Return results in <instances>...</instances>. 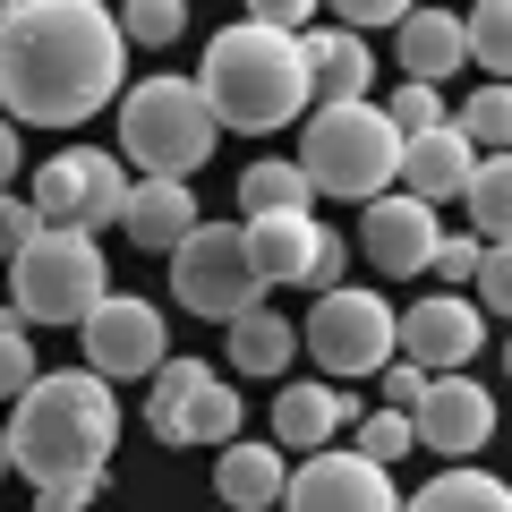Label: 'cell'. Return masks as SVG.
Segmentation results:
<instances>
[{
  "label": "cell",
  "mask_w": 512,
  "mask_h": 512,
  "mask_svg": "<svg viewBox=\"0 0 512 512\" xmlns=\"http://www.w3.org/2000/svg\"><path fill=\"white\" fill-rule=\"evenodd\" d=\"M128 86V35L103 0H18L0 18V103L26 128H77Z\"/></svg>",
  "instance_id": "cell-1"
},
{
  "label": "cell",
  "mask_w": 512,
  "mask_h": 512,
  "mask_svg": "<svg viewBox=\"0 0 512 512\" xmlns=\"http://www.w3.org/2000/svg\"><path fill=\"white\" fill-rule=\"evenodd\" d=\"M197 94H205V111H214V128H239V137H265V128L299 120V111L316 103L299 35H282V26H256V18L222 26V35L205 43Z\"/></svg>",
  "instance_id": "cell-2"
},
{
  "label": "cell",
  "mask_w": 512,
  "mask_h": 512,
  "mask_svg": "<svg viewBox=\"0 0 512 512\" xmlns=\"http://www.w3.org/2000/svg\"><path fill=\"white\" fill-rule=\"evenodd\" d=\"M111 436H120V402H111V376L94 367H60L35 376L18 393V419H9V461L26 478H103Z\"/></svg>",
  "instance_id": "cell-3"
},
{
  "label": "cell",
  "mask_w": 512,
  "mask_h": 512,
  "mask_svg": "<svg viewBox=\"0 0 512 512\" xmlns=\"http://www.w3.org/2000/svg\"><path fill=\"white\" fill-rule=\"evenodd\" d=\"M299 171L316 180V197H384L393 171H402V128L384 120V103L350 94V103H325L308 120V146H299Z\"/></svg>",
  "instance_id": "cell-4"
},
{
  "label": "cell",
  "mask_w": 512,
  "mask_h": 512,
  "mask_svg": "<svg viewBox=\"0 0 512 512\" xmlns=\"http://www.w3.org/2000/svg\"><path fill=\"white\" fill-rule=\"evenodd\" d=\"M214 111H205L197 77H146V86L120 94V163L137 171H171V180H188V171L214 154Z\"/></svg>",
  "instance_id": "cell-5"
},
{
  "label": "cell",
  "mask_w": 512,
  "mask_h": 512,
  "mask_svg": "<svg viewBox=\"0 0 512 512\" xmlns=\"http://www.w3.org/2000/svg\"><path fill=\"white\" fill-rule=\"evenodd\" d=\"M103 291H111L103 248H94V231H77V222H43V231L9 256V299H18L26 325H77Z\"/></svg>",
  "instance_id": "cell-6"
},
{
  "label": "cell",
  "mask_w": 512,
  "mask_h": 512,
  "mask_svg": "<svg viewBox=\"0 0 512 512\" xmlns=\"http://www.w3.org/2000/svg\"><path fill=\"white\" fill-rule=\"evenodd\" d=\"M171 291H180L188 316H222V325H231L239 308H256L265 274H256V256H248V231H239V222H197V231L171 248Z\"/></svg>",
  "instance_id": "cell-7"
},
{
  "label": "cell",
  "mask_w": 512,
  "mask_h": 512,
  "mask_svg": "<svg viewBox=\"0 0 512 512\" xmlns=\"http://www.w3.org/2000/svg\"><path fill=\"white\" fill-rule=\"evenodd\" d=\"M299 350H308L325 376H376V367L393 359V308H384L376 291L333 282V291H316V316H308V333H299Z\"/></svg>",
  "instance_id": "cell-8"
},
{
  "label": "cell",
  "mask_w": 512,
  "mask_h": 512,
  "mask_svg": "<svg viewBox=\"0 0 512 512\" xmlns=\"http://www.w3.org/2000/svg\"><path fill=\"white\" fill-rule=\"evenodd\" d=\"M282 504L291 512H402V487H393L384 461H367L359 444H350V453L316 444V453L299 461V478L282 487Z\"/></svg>",
  "instance_id": "cell-9"
},
{
  "label": "cell",
  "mask_w": 512,
  "mask_h": 512,
  "mask_svg": "<svg viewBox=\"0 0 512 512\" xmlns=\"http://www.w3.org/2000/svg\"><path fill=\"white\" fill-rule=\"evenodd\" d=\"M77 342H86L94 376H154V367H163V316H154V299L103 291L77 316Z\"/></svg>",
  "instance_id": "cell-10"
},
{
  "label": "cell",
  "mask_w": 512,
  "mask_h": 512,
  "mask_svg": "<svg viewBox=\"0 0 512 512\" xmlns=\"http://www.w3.org/2000/svg\"><path fill=\"white\" fill-rule=\"evenodd\" d=\"M410 427H419V444H436V453L470 461L478 444L495 436V393L444 367V376H427V393H419V402H410Z\"/></svg>",
  "instance_id": "cell-11"
},
{
  "label": "cell",
  "mask_w": 512,
  "mask_h": 512,
  "mask_svg": "<svg viewBox=\"0 0 512 512\" xmlns=\"http://www.w3.org/2000/svg\"><path fill=\"white\" fill-rule=\"evenodd\" d=\"M478 342H487V308L461 291H427L410 316H393V350H410L419 367H461L478 359Z\"/></svg>",
  "instance_id": "cell-12"
},
{
  "label": "cell",
  "mask_w": 512,
  "mask_h": 512,
  "mask_svg": "<svg viewBox=\"0 0 512 512\" xmlns=\"http://www.w3.org/2000/svg\"><path fill=\"white\" fill-rule=\"evenodd\" d=\"M359 231H367V265H376V274H393V282H402V274H427V256H436V205H427V197H410V188H402V197H393V188H384V197H367V222H359Z\"/></svg>",
  "instance_id": "cell-13"
},
{
  "label": "cell",
  "mask_w": 512,
  "mask_h": 512,
  "mask_svg": "<svg viewBox=\"0 0 512 512\" xmlns=\"http://www.w3.org/2000/svg\"><path fill=\"white\" fill-rule=\"evenodd\" d=\"M120 231L137 239L146 256H171L188 231H197V197H188V180H171V171H137V180H128V205H120Z\"/></svg>",
  "instance_id": "cell-14"
},
{
  "label": "cell",
  "mask_w": 512,
  "mask_h": 512,
  "mask_svg": "<svg viewBox=\"0 0 512 512\" xmlns=\"http://www.w3.org/2000/svg\"><path fill=\"white\" fill-rule=\"evenodd\" d=\"M470 163H478V146L461 137L453 120H436V128H410V137H402V171H393V180H402L410 197L436 205V197H461Z\"/></svg>",
  "instance_id": "cell-15"
},
{
  "label": "cell",
  "mask_w": 512,
  "mask_h": 512,
  "mask_svg": "<svg viewBox=\"0 0 512 512\" xmlns=\"http://www.w3.org/2000/svg\"><path fill=\"white\" fill-rule=\"evenodd\" d=\"M299 52H308V86L325 103H350V94L376 86V52H367L359 26H299Z\"/></svg>",
  "instance_id": "cell-16"
},
{
  "label": "cell",
  "mask_w": 512,
  "mask_h": 512,
  "mask_svg": "<svg viewBox=\"0 0 512 512\" xmlns=\"http://www.w3.org/2000/svg\"><path fill=\"white\" fill-rule=\"evenodd\" d=\"M239 231H248V256H256V274H265V291H274V282L299 291V274L316 265L325 222H308V205H291V214H248Z\"/></svg>",
  "instance_id": "cell-17"
},
{
  "label": "cell",
  "mask_w": 512,
  "mask_h": 512,
  "mask_svg": "<svg viewBox=\"0 0 512 512\" xmlns=\"http://www.w3.org/2000/svg\"><path fill=\"white\" fill-rule=\"evenodd\" d=\"M342 427H359L350 393H333V384H282V402H274V436L291 444V453H316V444H333Z\"/></svg>",
  "instance_id": "cell-18"
},
{
  "label": "cell",
  "mask_w": 512,
  "mask_h": 512,
  "mask_svg": "<svg viewBox=\"0 0 512 512\" xmlns=\"http://www.w3.org/2000/svg\"><path fill=\"white\" fill-rule=\"evenodd\" d=\"M393 35H402V69L427 77V86H444L470 60V35H461L453 9H410V18H393Z\"/></svg>",
  "instance_id": "cell-19"
},
{
  "label": "cell",
  "mask_w": 512,
  "mask_h": 512,
  "mask_svg": "<svg viewBox=\"0 0 512 512\" xmlns=\"http://www.w3.org/2000/svg\"><path fill=\"white\" fill-rule=\"evenodd\" d=\"M291 470H282V444H222V470H214V495L231 512H265L282 504Z\"/></svg>",
  "instance_id": "cell-20"
},
{
  "label": "cell",
  "mask_w": 512,
  "mask_h": 512,
  "mask_svg": "<svg viewBox=\"0 0 512 512\" xmlns=\"http://www.w3.org/2000/svg\"><path fill=\"white\" fill-rule=\"evenodd\" d=\"M291 350H299L291 316H274V308H239L231 316V367H239V376H282Z\"/></svg>",
  "instance_id": "cell-21"
},
{
  "label": "cell",
  "mask_w": 512,
  "mask_h": 512,
  "mask_svg": "<svg viewBox=\"0 0 512 512\" xmlns=\"http://www.w3.org/2000/svg\"><path fill=\"white\" fill-rule=\"evenodd\" d=\"M461 205H470V231H478V239H512V146H504V154H478V163H470Z\"/></svg>",
  "instance_id": "cell-22"
},
{
  "label": "cell",
  "mask_w": 512,
  "mask_h": 512,
  "mask_svg": "<svg viewBox=\"0 0 512 512\" xmlns=\"http://www.w3.org/2000/svg\"><path fill=\"white\" fill-rule=\"evenodd\" d=\"M402 512H512V487L487 470H444L419 495H402Z\"/></svg>",
  "instance_id": "cell-23"
},
{
  "label": "cell",
  "mask_w": 512,
  "mask_h": 512,
  "mask_svg": "<svg viewBox=\"0 0 512 512\" xmlns=\"http://www.w3.org/2000/svg\"><path fill=\"white\" fill-rule=\"evenodd\" d=\"M231 427H239V393L222 376H205L197 393L180 402V427H171V444H231Z\"/></svg>",
  "instance_id": "cell-24"
},
{
  "label": "cell",
  "mask_w": 512,
  "mask_h": 512,
  "mask_svg": "<svg viewBox=\"0 0 512 512\" xmlns=\"http://www.w3.org/2000/svg\"><path fill=\"white\" fill-rule=\"evenodd\" d=\"M308 197H316V180L299 163H282V154L239 171V205H248V214H291V205H308Z\"/></svg>",
  "instance_id": "cell-25"
},
{
  "label": "cell",
  "mask_w": 512,
  "mask_h": 512,
  "mask_svg": "<svg viewBox=\"0 0 512 512\" xmlns=\"http://www.w3.org/2000/svg\"><path fill=\"white\" fill-rule=\"evenodd\" d=\"M35 214L86 231V154H52V163L35 171Z\"/></svg>",
  "instance_id": "cell-26"
},
{
  "label": "cell",
  "mask_w": 512,
  "mask_h": 512,
  "mask_svg": "<svg viewBox=\"0 0 512 512\" xmlns=\"http://www.w3.org/2000/svg\"><path fill=\"white\" fill-rule=\"evenodd\" d=\"M205 376H214L205 359H171V350H163V367H154V393H146V427H154L163 444H171V427H180V402L197 393Z\"/></svg>",
  "instance_id": "cell-27"
},
{
  "label": "cell",
  "mask_w": 512,
  "mask_h": 512,
  "mask_svg": "<svg viewBox=\"0 0 512 512\" xmlns=\"http://www.w3.org/2000/svg\"><path fill=\"white\" fill-rule=\"evenodd\" d=\"M461 35H470V60L487 77H512V0H478V9H461Z\"/></svg>",
  "instance_id": "cell-28"
},
{
  "label": "cell",
  "mask_w": 512,
  "mask_h": 512,
  "mask_svg": "<svg viewBox=\"0 0 512 512\" xmlns=\"http://www.w3.org/2000/svg\"><path fill=\"white\" fill-rule=\"evenodd\" d=\"M453 128L470 137L478 154H504V146H512V86H504V77H487V86L461 103V120H453Z\"/></svg>",
  "instance_id": "cell-29"
},
{
  "label": "cell",
  "mask_w": 512,
  "mask_h": 512,
  "mask_svg": "<svg viewBox=\"0 0 512 512\" xmlns=\"http://www.w3.org/2000/svg\"><path fill=\"white\" fill-rule=\"evenodd\" d=\"M120 205H128V163L86 146V231L94 222H120Z\"/></svg>",
  "instance_id": "cell-30"
},
{
  "label": "cell",
  "mask_w": 512,
  "mask_h": 512,
  "mask_svg": "<svg viewBox=\"0 0 512 512\" xmlns=\"http://www.w3.org/2000/svg\"><path fill=\"white\" fill-rule=\"evenodd\" d=\"M120 35L128 43H180L188 35V9H180V0H128V9H120Z\"/></svg>",
  "instance_id": "cell-31"
},
{
  "label": "cell",
  "mask_w": 512,
  "mask_h": 512,
  "mask_svg": "<svg viewBox=\"0 0 512 512\" xmlns=\"http://www.w3.org/2000/svg\"><path fill=\"white\" fill-rule=\"evenodd\" d=\"M410 444H419V427H410V410H393V402H384L376 419H359V453H367V461H384V470H393V461H402Z\"/></svg>",
  "instance_id": "cell-32"
},
{
  "label": "cell",
  "mask_w": 512,
  "mask_h": 512,
  "mask_svg": "<svg viewBox=\"0 0 512 512\" xmlns=\"http://www.w3.org/2000/svg\"><path fill=\"white\" fill-rule=\"evenodd\" d=\"M470 291H478V308L512 316V239H487V248H478V274H470Z\"/></svg>",
  "instance_id": "cell-33"
},
{
  "label": "cell",
  "mask_w": 512,
  "mask_h": 512,
  "mask_svg": "<svg viewBox=\"0 0 512 512\" xmlns=\"http://www.w3.org/2000/svg\"><path fill=\"white\" fill-rule=\"evenodd\" d=\"M26 384H35V342L18 316H0V402H18Z\"/></svg>",
  "instance_id": "cell-34"
},
{
  "label": "cell",
  "mask_w": 512,
  "mask_h": 512,
  "mask_svg": "<svg viewBox=\"0 0 512 512\" xmlns=\"http://www.w3.org/2000/svg\"><path fill=\"white\" fill-rule=\"evenodd\" d=\"M384 120L402 128V137H410V128H436V120H444V94L427 86V77H410V86H393V103H384Z\"/></svg>",
  "instance_id": "cell-35"
},
{
  "label": "cell",
  "mask_w": 512,
  "mask_h": 512,
  "mask_svg": "<svg viewBox=\"0 0 512 512\" xmlns=\"http://www.w3.org/2000/svg\"><path fill=\"white\" fill-rule=\"evenodd\" d=\"M35 231H43L35 197H9V188H0V265H9V256H18V248H26Z\"/></svg>",
  "instance_id": "cell-36"
},
{
  "label": "cell",
  "mask_w": 512,
  "mask_h": 512,
  "mask_svg": "<svg viewBox=\"0 0 512 512\" xmlns=\"http://www.w3.org/2000/svg\"><path fill=\"white\" fill-rule=\"evenodd\" d=\"M103 495V478H43L35 487V512H86Z\"/></svg>",
  "instance_id": "cell-37"
},
{
  "label": "cell",
  "mask_w": 512,
  "mask_h": 512,
  "mask_svg": "<svg viewBox=\"0 0 512 512\" xmlns=\"http://www.w3.org/2000/svg\"><path fill=\"white\" fill-rule=\"evenodd\" d=\"M325 9H333L342 26H359V35H367V26H393V18H410L419 0H325Z\"/></svg>",
  "instance_id": "cell-38"
},
{
  "label": "cell",
  "mask_w": 512,
  "mask_h": 512,
  "mask_svg": "<svg viewBox=\"0 0 512 512\" xmlns=\"http://www.w3.org/2000/svg\"><path fill=\"white\" fill-rule=\"evenodd\" d=\"M478 248H487V239H436V256H427V274H444V282H470L478 274Z\"/></svg>",
  "instance_id": "cell-39"
},
{
  "label": "cell",
  "mask_w": 512,
  "mask_h": 512,
  "mask_svg": "<svg viewBox=\"0 0 512 512\" xmlns=\"http://www.w3.org/2000/svg\"><path fill=\"white\" fill-rule=\"evenodd\" d=\"M350 274V248H342V239H316V265H308V274H299V291H333V282H342Z\"/></svg>",
  "instance_id": "cell-40"
},
{
  "label": "cell",
  "mask_w": 512,
  "mask_h": 512,
  "mask_svg": "<svg viewBox=\"0 0 512 512\" xmlns=\"http://www.w3.org/2000/svg\"><path fill=\"white\" fill-rule=\"evenodd\" d=\"M316 9H325V0H248V18H256V26H282V35H299Z\"/></svg>",
  "instance_id": "cell-41"
},
{
  "label": "cell",
  "mask_w": 512,
  "mask_h": 512,
  "mask_svg": "<svg viewBox=\"0 0 512 512\" xmlns=\"http://www.w3.org/2000/svg\"><path fill=\"white\" fill-rule=\"evenodd\" d=\"M376 376H384V402H393V410H410V402H419V393H427V367H419V359H402V367L384 359Z\"/></svg>",
  "instance_id": "cell-42"
},
{
  "label": "cell",
  "mask_w": 512,
  "mask_h": 512,
  "mask_svg": "<svg viewBox=\"0 0 512 512\" xmlns=\"http://www.w3.org/2000/svg\"><path fill=\"white\" fill-rule=\"evenodd\" d=\"M18 180V120H0V188Z\"/></svg>",
  "instance_id": "cell-43"
},
{
  "label": "cell",
  "mask_w": 512,
  "mask_h": 512,
  "mask_svg": "<svg viewBox=\"0 0 512 512\" xmlns=\"http://www.w3.org/2000/svg\"><path fill=\"white\" fill-rule=\"evenodd\" d=\"M0 470H9V427H0Z\"/></svg>",
  "instance_id": "cell-44"
},
{
  "label": "cell",
  "mask_w": 512,
  "mask_h": 512,
  "mask_svg": "<svg viewBox=\"0 0 512 512\" xmlns=\"http://www.w3.org/2000/svg\"><path fill=\"white\" fill-rule=\"evenodd\" d=\"M9 9H18V0H0V18H9Z\"/></svg>",
  "instance_id": "cell-45"
},
{
  "label": "cell",
  "mask_w": 512,
  "mask_h": 512,
  "mask_svg": "<svg viewBox=\"0 0 512 512\" xmlns=\"http://www.w3.org/2000/svg\"><path fill=\"white\" fill-rule=\"evenodd\" d=\"M504 367H512V342H504Z\"/></svg>",
  "instance_id": "cell-46"
}]
</instances>
